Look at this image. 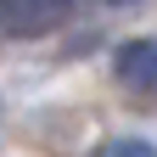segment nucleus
I'll return each instance as SVG.
<instances>
[{"mask_svg":"<svg viewBox=\"0 0 157 157\" xmlns=\"http://www.w3.org/2000/svg\"><path fill=\"white\" fill-rule=\"evenodd\" d=\"M95 157H157V146H151V140H135V135H124V140H107Z\"/></svg>","mask_w":157,"mask_h":157,"instance_id":"nucleus-2","label":"nucleus"},{"mask_svg":"<svg viewBox=\"0 0 157 157\" xmlns=\"http://www.w3.org/2000/svg\"><path fill=\"white\" fill-rule=\"evenodd\" d=\"M118 78L140 95H157V39H129L118 51Z\"/></svg>","mask_w":157,"mask_h":157,"instance_id":"nucleus-1","label":"nucleus"}]
</instances>
